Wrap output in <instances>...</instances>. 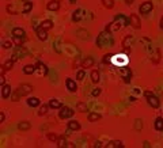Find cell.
Masks as SVG:
<instances>
[{"label": "cell", "mask_w": 163, "mask_h": 148, "mask_svg": "<svg viewBox=\"0 0 163 148\" xmlns=\"http://www.w3.org/2000/svg\"><path fill=\"white\" fill-rule=\"evenodd\" d=\"M37 72V65L36 64H27L23 67V74L25 75H33Z\"/></svg>", "instance_id": "9a60e30c"}, {"label": "cell", "mask_w": 163, "mask_h": 148, "mask_svg": "<svg viewBox=\"0 0 163 148\" xmlns=\"http://www.w3.org/2000/svg\"><path fill=\"white\" fill-rule=\"evenodd\" d=\"M34 90V87L33 86H30V84H27V83H23V84H20L19 87H18V91L22 94V97H25V95L27 94H30Z\"/></svg>", "instance_id": "ba28073f"}, {"label": "cell", "mask_w": 163, "mask_h": 148, "mask_svg": "<svg viewBox=\"0 0 163 148\" xmlns=\"http://www.w3.org/2000/svg\"><path fill=\"white\" fill-rule=\"evenodd\" d=\"M124 146H122V142H120V140H114V142H110L106 146V148H122Z\"/></svg>", "instance_id": "83f0119b"}, {"label": "cell", "mask_w": 163, "mask_h": 148, "mask_svg": "<svg viewBox=\"0 0 163 148\" xmlns=\"http://www.w3.org/2000/svg\"><path fill=\"white\" fill-rule=\"evenodd\" d=\"M75 147H76V146H75L73 143H68L67 144V148H75Z\"/></svg>", "instance_id": "7dc6e473"}, {"label": "cell", "mask_w": 163, "mask_h": 148, "mask_svg": "<svg viewBox=\"0 0 163 148\" xmlns=\"http://www.w3.org/2000/svg\"><path fill=\"white\" fill-rule=\"evenodd\" d=\"M27 105H29L30 108H37V106L41 105V101H40V98L30 97V98H27Z\"/></svg>", "instance_id": "e0dca14e"}, {"label": "cell", "mask_w": 163, "mask_h": 148, "mask_svg": "<svg viewBox=\"0 0 163 148\" xmlns=\"http://www.w3.org/2000/svg\"><path fill=\"white\" fill-rule=\"evenodd\" d=\"M30 128H31V124H30L29 121H20L18 124V129L19 130H29Z\"/></svg>", "instance_id": "d4e9b609"}, {"label": "cell", "mask_w": 163, "mask_h": 148, "mask_svg": "<svg viewBox=\"0 0 163 148\" xmlns=\"http://www.w3.org/2000/svg\"><path fill=\"white\" fill-rule=\"evenodd\" d=\"M40 26L42 27V29H45V30H50L53 27V22L50 19H45V20H42V22L40 23Z\"/></svg>", "instance_id": "7402d4cb"}, {"label": "cell", "mask_w": 163, "mask_h": 148, "mask_svg": "<svg viewBox=\"0 0 163 148\" xmlns=\"http://www.w3.org/2000/svg\"><path fill=\"white\" fill-rule=\"evenodd\" d=\"M60 112H59V117L61 120H67V118H71L73 114H75V112L71 108H68V106H61V108L59 109Z\"/></svg>", "instance_id": "277c9868"}, {"label": "cell", "mask_w": 163, "mask_h": 148, "mask_svg": "<svg viewBox=\"0 0 163 148\" xmlns=\"http://www.w3.org/2000/svg\"><path fill=\"white\" fill-rule=\"evenodd\" d=\"M61 106H63V105H61V102L59 101V99L52 98V99L49 101V108H50V109H60Z\"/></svg>", "instance_id": "603a6c76"}, {"label": "cell", "mask_w": 163, "mask_h": 148, "mask_svg": "<svg viewBox=\"0 0 163 148\" xmlns=\"http://www.w3.org/2000/svg\"><path fill=\"white\" fill-rule=\"evenodd\" d=\"M159 25H161V29L163 30V16H162V18H161V23H159Z\"/></svg>", "instance_id": "681fc988"}, {"label": "cell", "mask_w": 163, "mask_h": 148, "mask_svg": "<svg viewBox=\"0 0 163 148\" xmlns=\"http://www.w3.org/2000/svg\"><path fill=\"white\" fill-rule=\"evenodd\" d=\"M25 41V37H14V42H15L16 46H20Z\"/></svg>", "instance_id": "ab89813d"}, {"label": "cell", "mask_w": 163, "mask_h": 148, "mask_svg": "<svg viewBox=\"0 0 163 148\" xmlns=\"http://www.w3.org/2000/svg\"><path fill=\"white\" fill-rule=\"evenodd\" d=\"M98 48H111L114 44V40H113V36L110 34V32H106L103 30L99 36L97 37V41H95Z\"/></svg>", "instance_id": "6da1fadb"}, {"label": "cell", "mask_w": 163, "mask_h": 148, "mask_svg": "<svg viewBox=\"0 0 163 148\" xmlns=\"http://www.w3.org/2000/svg\"><path fill=\"white\" fill-rule=\"evenodd\" d=\"M20 98H22V94H20V92L18 91V88H16V90H14L12 94H11V101L16 102V101H19Z\"/></svg>", "instance_id": "836d02e7"}, {"label": "cell", "mask_w": 163, "mask_h": 148, "mask_svg": "<svg viewBox=\"0 0 163 148\" xmlns=\"http://www.w3.org/2000/svg\"><path fill=\"white\" fill-rule=\"evenodd\" d=\"M60 42H61V38H57L56 42H53V49L57 54H61V49H60Z\"/></svg>", "instance_id": "e575fe53"}, {"label": "cell", "mask_w": 163, "mask_h": 148, "mask_svg": "<svg viewBox=\"0 0 163 148\" xmlns=\"http://www.w3.org/2000/svg\"><path fill=\"white\" fill-rule=\"evenodd\" d=\"M69 3H76V0H68Z\"/></svg>", "instance_id": "f5cc1de1"}, {"label": "cell", "mask_w": 163, "mask_h": 148, "mask_svg": "<svg viewBox=\"0 0 163 148\" xmlns=\"http://www.w3.org/2000/svg\"><path fill=\"white\" fill-rule=\"evenodd\" d=\"M94 65V58L93 57H86L82 60V68H91Z\"/></svg>", "instance_id": "ac0fdd59"}, {"label": "cell", "mask_w": 163, "mask_h": 148, "mask_svg": "<svg viewBox=\"0 0 163 148\" xmlns=\"http://www.w3.org/2000/svg\"><path fill=\"white\" fill-rule=\"evenodd\" d=\"M12 37H26V32L22 29V27H14Z\"/></svg>", "instance_id": "ffe728a7"}, {"label": "cell", "mask_w": 163, "mask_h": 148, "mask_svg": "<svg viewBox=\"0 0 163 148\" xmlns=\"http://www.w3.org/2000/svg\"><path fill=\"white\" fill-rule=\"evenodd\" d=\"M11 46H12V42H11V41H6V42L3 44V48H4V49H10Z\"/></svg>", "instance_id": "7bdbcfd3"}, {"label": "cell", "mask_w": 163, "mask_h": 148, "mask_svg": "<svg viewBox=\"0 0 163 148\" xmlns=\"http://www.w3.org/2000/svg\"><path fill=\"white\" fill-rule=\"evenodd\" d=\"M152 8H154V3L144 2V3H141L140 7H139V11H140V14H148V12L152 11Z\"/></svg>", "instance_id": "8992f818"}, {"label": "cell", "mask_w": 163, "mask_h": 148, "mask_svg": "<svg viewBox=\"0 0 163 148\" xmlns=\"http://www.w3.org/2000/svg\"><path fill=\"white\" fill-rule=\"evenodd\" d=\"M128 25H129V18H127V16L122 15V14H118V15L114 16L113 22L110 23V32H113V30H120L121 27L128 26Z\"/></svg>", "instance_id": "7a4b0ae2"}, {"label": "cell", "mask_w": 163, "mask_h": 148, "mask_svg": "<svg viewBox=\"0 0 163 148\" xmlns=\"http://www.w3.org/2000/svg\"><path fill=\"white\" fill-rule=\"evenodd\" d=\"M46 136H48V140H50L52 143H56V142H57V139H59V136H57L56 133H52V132H49Z\"/></svg>", "instance_id": "8d00e7d4"}, {"label": "cell", "mask_w": 163, "mask_h": 148, "mask_svg": "<svg viewBox=\"0 0 163 148\" xmlns=\"http://www.w3.org/2000/svg\"><path fill=\"white\" fill-rule=\"evenodd\" d=\"M90 78H91V82H93V83H98V82H99V71L93 70L90 74Z\"/></svg>", "instance_id": "cb8c5ba5"}, {"label": "cell", "mask_w": 163, "mask_h": 148, "mask_svg": "<svg viewBox=\"0 0 163 148\" xmlns=\"http://www.w3.org/2000/svg\"><path fill=\"white\" fill-rule=\"evenodd\" d=\"M22 2H23V0H22ZM25 2H29V0H25Z\"/></svg>", "instance_id": "db71d44e"}, {"label": "cell", "mask_w": 163, "mask_h": 148, "mask_svg": "<svg viewBox=\"0 0 163 148\" xmlns=\"http://www.w3.org/2000/svg\"><path fill=\"white\" fill-rule=\"evenodd\" d=\"M129 101H131V102H135L136 99H135V97H131V98H129Z\"/></svg>", "instance_id": "816d5d0a"}, {"label": "cell", "mask_w": 163, "mask_h": 148, "mask_svg": "<svg viewBox=\"0 0 163 148\" xmlns=\"http://www.w3.org/2000/svg\"><path fill=\"white\" fill-rule=\"evenodd\" d=\"M135 129L136 130H141L143 129V121L140 118H136L135 120Z\"/></svg>", "instance_id": "74e56055"}, {"label": "cell", "mask_w": 163, "mask_h": 148, "mask_svg": "<svg viewBox=\"0 0 163 148\" xmlns=\"http://www.w3.org/2000/svg\"><path fill=\"white\" fill-rule=\"evenodd\" d=\"M67 126H68V129H71V130H79L80 129V124H79V121H76V120L68 121Z\"/></svg>", "instance_id": "d6986e66"}, {"label": "cell", "mask_w": 163, "mask_h": 148, "mask_svg": "<svg viewBox=\"0 0 163 148\" xmlns=\"http://www.w3.org/2000/svg\"><path fill=\"white\" fill-rule=\"evenodd\" d=\"M46 8L49 10V11H59V8H60L59 0H50V2L46 4Z\"/></svg>", "instance_id": "2e32d148"}, {"label": "cell", "mask_w": 163, "mask_h": 148, "mask_svg": "<svg viewBox=\"0 0 163 148\" xmlns=\"http://www.w3.org/2000/svg\"><path fill=\"white\" fill-rule=\"evenodd\" d=\"M48 109H49V105H42L38 110V116H45L48 113Z\"/></svg>", "instance_id": "d590c367"}, {"label": "cell", "mask_w": 163, "mask_h": 148, "mask_svg": "<svg viewBox=\"0 0 163 148\" xmlns=\"http://www.w3.org/2000/svg\"><path fill=\"white\" fill-rule=\"evenodd\" d=\"M129 25L133 27V29H140L141 27L140 18H139L136 14H131V16H129Z\"/></svg>", "instance_id": "52a82bcc"}, {"label": "cell", "mask_w": 163, "mask_h": 148, "mask_svg": "<svg viewBox=\"0 0 163 148\" xmlns=\"http://www.w3.org/2000/svg\"><path fill=\"white\" fill-rule=\"evenodd\" d=\"M144 95H145V98H147V102H148V105L151 106L152 109H158L159 106H161V101H159V98L156 97V95L154 94L152 91H145L144 92Z\"/></svg>", "instance_id": "3957f363"}, {"label": "cell", "mask_w": 163, "mask_h": 148, "mask_svg": "<svg viewBox=\"0 0 163 148\" xmlns=\"http://www.w3.org/2000/svg\"><path fill=\"white\" fill-rule=\"evenodd\" d=\"M27 54H29V53H27V50H26L22 45H20V46H16L15 49H14V53H12V57H11V58H12L14 61H16V60H18V58H20V57H22V58L26 57Z\"/></svg>", "instance_id": "5b68a950"}, {"label": "cell", "mask_w": 163, "mask_h": 148, "mask_svg": "<svg viewBox=\"0 0 163 148\" xmlns=\"http://www.w3.org/2000/svg\"><path fill=\"white\" fill-rule=\"evenodd\" d=\"M83 16H84V10L82 8L75 10L72 12V22H79V20L83 19Z\"/></svg>", "instance_id": "8fae6325"}, {"label": "cell", "mask_w": 163, "mask_h": 148, "mask_svg": "<svg viewBox=\"0 0 163 148\" xmlns=\"http://www.w3.org/2000/svg\"><path fill=\"white\" fill-rule=\"evenodd\" d=\"M37 68H38V74L41 75V76H42V75H46L48 74V67H46V65L45 64H42V63H41V61H37Z\"/></svg>", "instance_id": "44dd1931"}, {"label": "cell", "mask_w": 163, "mask_h": 148, "mask_svg": "<svg viewBox=\"0 0 163 148\" xmlns=\"http://www.w3.org/2000/svg\"><path fill=\"white\" fill-rule=\"evenodd\" d=\"M6 84V78L4 74H0V86H4Z\"/></svg>", "instance_id": "ee69618b"}, {"label": "cell", "mask_w": 163, "mask_h": 148, "mask_svg": "<svg viewBox=\"0 0 163 148\" xmlns=\"http://www.w3.org/2000/svg\"><path fill=\"white\" fill-rule=\"evenodd\" d=\"M121 76H122V79H124L125 83H129V82L132 80V71H131V68H127V67L121 68Z\"/></svg>", "instance_id": "9c48e42d"}, {"label": "cell", "mask_w": 163, "mask_h": 148, "mask_svg": "<svg viewBox=\"0 0 163 148\" xmlns=\"http://www.w3.org/2000/svg\"><path fill=\"white\" fill-rule=\"evenodd\" d=\"M133 44H135V37L133 36H125V38H124V41H122V46L124 48H131V46H133Z\"/></svg>", "instance_id": "4fadbf2b"}, {"label": "cell", "mask_w": 163, "mask_h": 148, "mask_svg": "<svg viewBox=\"0 0 163 148\" xmlns=\"http://www.w3.org/2000/svg\"><path fill=\"white\" fill-rule=\"evenodd\" d=\"M31 8H33V3L30 2V0H29V2H23V10H22V14H27Z\"/></svg>", "instance_id": "4dcf8cb0"}, {"label": "cell", "mask_w": 163, "mask_h": 148, "mask_svg": "<svg viewBox=\"0 0 163 148\" xmlns=\"http://www.w3.org/2000/svg\"><path fill=\"white\" fill-rule=\"evenodd\" d=\"M4 118H6V117H4V113H0V122H4Z\"/></svg>", "instance_id": "bcb514c9"}, {"label": "cell", "mask_w": 163, "mask_h": 148, "mask_svg": "<svg viewBox=\"0 0 163 148\" xmlns=\"http://www.w3.org/2000/svg\"><path fill=\"white\" fill-rule=\"evenodd\" d=\"M36 34H37V37H38L40 41H46V40H48V30L42 29L41 26L36 30Z\"/></svg>", "instance_id": "7c38bea8"}, {"label": "cell", "mask_w": 163, "mask_h": 148, "mask_svg": "<svg viewBox=\"0 0 163 148\" xmlns=\"http://www.w3.org/2000/svg\"><path fill=\"white\" fill-rule=\"evenodd\" d=\"M94 147H95V148H97V147H102V146H101V143H99V142H98V143H95V146H94Z\"/></svg>", "instance_id": "f907efd6"}, {"label": "cell", "mask_w": 163, "mask_h": 148, "mask_svg": "<svg viewBox=\"0 0 163 148\" xmlns=\"http://www.w3.org/2000/svg\"><path fill=\"white\" fill-rule=\"evenodd\" d=\"M98 120H101V114L99 113H90L88 114V121L90 122H95V121H98Z\"/></svg>", "instance_id": "1f68e13d"}, {"label": "cell", "mask_w": 163, "mask_h": 148, "mask_svg": "<svg viewBox=\"0 0 163 148\" xmlns=\"http://www.w3.org/2000/svg\"><path fill=\"white\" fill-rule=\"evenodd\" d=\"M143 147H144V148H151V144H149V142H147V140H145V142L143 143Z\"/></svg>", "instance_id": "f6af8a7d"}, {"label": "cell", "mask_w": 163, "mask_h": 148, "mask_svg": "<svg viewBox=\"0 0 163 148\" xmlns=\"http://www.w3.org/2000/svg\"><path fill=\"white\" fill-rule=\"evenodd\" d=\"M65 87H67V90L69 91V92H76V90H77L76 82H75L73 79H71V78H67L65 79Z\"/></svg>", "instance_id": "30bf717a"}, {"label": "cell", "mask_w": 163, "mask_h": 148, "mask_svg": "<svg viewBox=\"0 0 163 148\" xmlns=\"http://www.w3.org/2000/svg\"><path fill=\"white\" fill-rule=\"evenodd\" d=\"M101 2L105 8H107V10H111L114 7V0H101Z\"/></svg>", "instance_id": "d6a6232c"}, {"label": "cell", "mask_w": 163, "mask_h": 148, "mask_svg": "<svg viewBox=\"0 0 163 148\" xmlns=\"http://www.w3.org/2000/svg\"><path fill=\"white\" fill-rule=\"evenodd\" d=\"M133 2H135V0H125V3H127V4H129V6H131Z\"/></svg>", "instance_id": "c3c4849f"}, {"label": "cell", "mask_w": 163, "mask_h": 148, "mask_svg": "<svg viewBox=\"0 0 163 148\" xmlns=\"http://www.w3.org/2000/svg\"><path fill=\"white\" fill-rule=\"evenodd\" d=\"M11 94H12L11 86H8V84H4V86H2V97H3V99H7V98H10V97H11Z\"/></svg>", "instance_id": "5bb4252c"}, {"label": "cell", "mask_w": 163, "mask_h": 148, "mask_svg": "<svg viewBox=\"0 0 163 148\" xmlns=\"http://www.w3.org/2000/svg\"><path fill=\"white\" fill-rule=\"evenodd\" d=\"M57 147L59 148H67V140H65V136H60L59 139H57Z\"/></svg>", "instance_id": "4316f807"}, {"label": "cell", "mask_w": 163, "mask_h": 148, "mask_svg": "<svg viewBox=\"0 0 163 148\" xmlns=\"http://www.w3.org/2000/svg\"><path fill=\"white\" fill-rule=\"evenodd\" d=\"M76 110L77 112H80V113H84V112H87V103H84V102H77L76 103Z\"/></svg>", "instance_id": "f546056e"}, {"label": "cell", "mask_w": 163, "mask_h": 148, "mask_svg": "<svg viewBox=\"0 0 163 148\" xmlns=\"http://www.w3.org/2000/svg\"><path fill=\"white\" fill-rule=\"evenodd\" d=\"M84 76H86V71H84V70H80V71L76 72V79H77V80H83Z\"/></svg>", "instance_id": "f35d334b"}, {"label": "cell", "mask_w": 163, "mask_h": 148, "mask_svg": "<svg viewBox=\"0 0 163 148\" xmlns=\"http://www.w3.org/2000/svg\"><path fill=\"white\" fill-rule=\"evenodd\" d=\"M14 63H15V61H14L12 58H8V60H7V61H4V64H3L2 67L4 68L6 71H10V70H12V67H14Z\"/></svg>", "instance_id": "f1b7e54d"}, {"label": "cell", "mask_w": 163, "mask_h": 148, "mask_svg": "<svg viewBox=\"0 0 163 148\" xmlns=\"http://www.w3.org/2000/svg\"><path fill=\"white\" fill-rule=\"evenodd\" d=\"M101 92H102V90L98 87V88H94L93 92H91V95H93V97H98V95H101Z\"/></svg>", "instance_id": "60d3db41"}, {"label": "cell", "mask_w": 163, "mask_h": 148, "mask_svg": "<svg viewBox=\"0 0 163 148\" xmlns=\"http://www.w3.org/2000/svg\"><path fill=\"white\" fill-rule=\"evenodd\" d=\"M102 61H103L105 64H109V63L111 61V56H110V54H105V56H103V60H102Z\"/></svg>", "instance_id": "b9f144b4"}, {"label": "cell", "mask_w": 163, "mask_h": 148, "mask_svg": "<svg viewBox=\"0 0 163 148\" xmlns=\"http://www.w3.org/2000/svg\"><path fill=\"white\" fill-rule=\"evenodd\" d=\"M154 126H155V129L156 130H163V118L162 117H158V118L155 120V122H154Z\"/></svg>", "instance_id": "484cf974"}]
</instances>
